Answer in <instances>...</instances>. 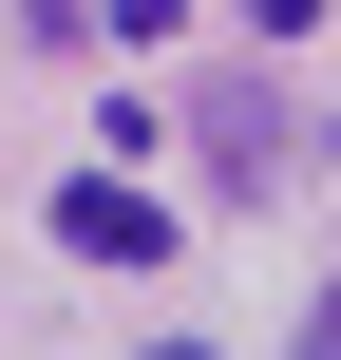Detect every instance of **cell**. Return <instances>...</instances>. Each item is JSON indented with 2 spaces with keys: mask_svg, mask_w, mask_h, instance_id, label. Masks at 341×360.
<instances>
[{
  "mask_svg": "<svg viewBox=\"0 0 341 360\" xmlns=\"http://www.w3.org/2000/svg\"><path fill=\"white\" fill-rule=\"evenodd\" d=\"M152 360H209V342H152Z\"/></svg>",
  "mask_w": 341,
  "mask_h": 360,
  "instance_id": "obj_4",
  "label": "cell"
},
{
  "mask_svg": "<svg viewBox=\"0 0 341 360\" xmlns=\"http://www.w3.org/2000/svg\"><path fill=\"white\" fill-rule=\"evenodd\" d=\"M209 171H228V190L285 171V95H266V76H209Z\"/></svg>",
  "mask_w": 341,
  "mask_h": 360,
  "instance_id": "obj_2",
  "label": "cell"
},
{
  "mask_svg": "<svg viewBox=\"0 0 341 360\" xmlns=\"http://www.w3.org/2000/svg\"><path fill=\"white\" fill-rule=\"evenodd\" d=\"M304 360H341V285H323V304H304Z\"/></svg>",
  "mask_w": 341,
  "mask_h": 360,
  "instance_id": "obj_3",
  "label": "cell"
},
{
  "mask_svg": "<svg viewBox=\"0 0 341 360\" xmlns=\"http://www.w3.org/2000/svg\"><path fill=\"white\" fill-rule=\"evenodd\" d=\"M57 247H76V266H152V247H171V209H152L133 171H76V190H57Z\"/></svg>",
  "mask_w": 341,
  "mask_h": 360,
  "instance_id": "obj_1",
  "label": "cell"
}]
</instances>
